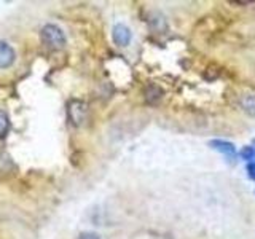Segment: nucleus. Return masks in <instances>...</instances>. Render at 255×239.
<instances>
[{"instance_id": "nucleus-1", "label": "nucleus", "mask_w": 255, "mask_h": 239, "mask_svg": "<svg viewBox=\"0 0 255 239\" xmlns=\"http://www.w3.org/2000/svg\"><path fill=\"white\" fill-rule=\"evenodd\" d=\"M40 37H42L43 43L50 48H54V50H61V48L66 46V35L59 26L56 24H46V26L42 27V32H40Z\"/></svg>"}, {"instance_id": "nucleus-2", "label": "nucleus", "mask_w": 255, "mask_h": 239, "mask_svg": "<svg viewBox=\"0 0 255 239\" xmlns=\"http://www.w3.org/2000/svg\"><path fill=\"white\" fill-rule=\"evenodd\" d=\"M147 22H148L150 30L156 32V34H164V32H167V29H169L166 16L159 11H151L147 18Z\"/></svg>"}, {"instance_id": "nucleus-3", "label": "nucleus", "mask_w": 255, "mask_h": 239, "mask_svg": "<svg viewBox=\"0 0 255 239\" xmlns=\"http://www.w3.org/2000/svg\"><path fill=\"white\" fill-rule=\"evenodd\" d=\"M209 147L215 151H220V153H223L228 161H233V159L236 158V147L235 143H231L228 140H222V139H214L209 142Z\"/></svg>"}, {"instance_id": "nucleus-4", "label": "nucleus", "mask_w": 255, "mask_h": 239, "mask_svg": "<svg viewBox=\"0 0 255 239\" xmlns=\"http://www.w3.org/2000/svg\"><path fill=\"white\" fill-rule=\"evenodd\" d=\"M14 59H16V53L13 50V46L8 42H5V40H0V69L11 67Z\"/></svg>"}, {"instance_id": "nucleus-5", "label": "nucleus", "mask_w": 255, "mask_h": 239, "mask_svg": "<svg viewBox=\"0 0 255 239\" xmlns=\"http://www.w3.org/2000/svg\"><path fill=\"white\" fill-rule=\"evenodd\" d=\"M112 37H114V42L118 46H128L131 42V30L125 24L118 22L114 26V30H112Z\"/></svg>"}, {"instance_id": "nucleus-6", "label": "nucleus", "mask_w": 255, "mask_h": 239, "mask_svg": "<svg viewBox=\"0 0 255 239\" xmlns=\"http://www.w3.org/2000/svg\"><path fill=\"white\" fill-rule=\"evenodd\" d=\"M163 96H164V91L161 90V86H158L155 83H148L145 86V101H147V104H150V106L158 104L163 99Z\"/></svg>"}, {"instance_id": "nucleus-7", "label": "nucleus", "mask_w": 255, "mask_h": 239, "mask_svg": "<svg viewBox=\"0 0 255 239\" xmlns=\"http://www.w3.org/2000/svg\"><path fill=\"white\" fill-rule=\"evenodd\" d=\"M239 106L249 115L255 117V94H244L239 98Z\"/></svg>"}, {"instance_id": "nucleus-8", "label": "nucleus", "mask_w": 255, "mask_h": 239, "mask_svg": "<svg viewBox=\"0 0 255 239\" xmlns=\"http://www.w3.org/2000/svg\"><path fill=\"white\" fill-rule=\"evenodd\" d=\"M77 114L74 118H72V121H74L75 124H80L85 120V115H86V107H85V104L82 102H74V107L70 109V117Z\"/></svg>"}, {"instance_id": "nucleus-9", "label": "nucleus", "mask_w": 255, "mask_h": 239, "mask_svg": "<svg viewBox=\"0 0 255 239\" xmlns=\"http://www.w3.org/2000/svg\"><path fill=\"white\" fill-rule=\"evenodd\" d=\"M239 155H241V158L246 163H252V161H255V147L246 145V147H243L241 151H239Z\"/></svg>"}, {"instance_id": "nucleus-10", "label": "nucleus", "mask_w": 255, "mask_h": 239, "mask_svg": "<svg viewBox=\"0 0 255 239\" xmlns=\"http://www.w3.org/2000/svg\"><path fill=\"white\" fill-rule=\"evenodd\" d=\"M10 129V121H8V117L5 112L0 110V137H3V135L8 132Z\"/></svg>"}, {"instance_id": "nucleus-11", "label": "nucleus", "mask_w": 255, "mask_h": 239, "mask_svg": "<svg viewBox=\"0 0 255 239\" xmlns=\"http://www.w3.org/2000/svg\"><path fill=\"white\" fill-rule=\"evenodd\" d=\"M246 169H247V174H249V177H251L252 180H255V161L247 163Z\"/></svg>"}, {"instance_id": "nucleus-12", "label": "nucleus", "mask_w": 255, "mask_h": 239, "mask_svg": "<svg viewBox=\"0 0 255 239\" xmlns=\"http://www.w3.org/2000/svg\"><path fill=\"white\" fill-rule=\"evenodd\" d=\"M77 239H101L96 233H82Z\"/></svg>"}]
</instances>
